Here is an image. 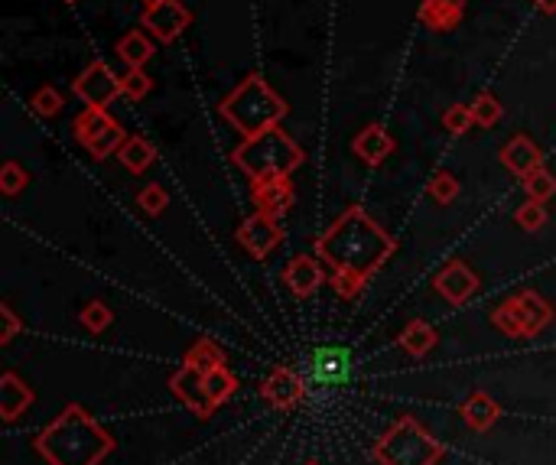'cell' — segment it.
Returning a JSON list of instances; mask_svg holds the SVG:
<instances>
[{"instance_id":"obj_42","label":"cell","mask_w":556,"mask_h":465,"mask_svg":"<svg viewBox=\"0 0 556 465\" xmlns=\"http://www.w3.org/2000/svg\"><path fill=\"white\" fill-rule=\"evenodd\" d=\"M144 7H157V4H166V0H140Z\"/></svg>"},{"instance_id":"obj_9","label":"cell","mask_w":556,"mask_h":465,"mask_svg":"<svg viewBox=\"0 0 556 465\" xmlns=\"http://www.w3.org/2000/svg\"><path fill=\"white\" fill-rule=\"evenodd\" d=\"M280 241H283V231L277 225V218H270L264 212H254L251 218H244L241 228H238V244L251 257H257V261H264V257L274 251Z\"/></svg>"},{"instance_id":"obj_39","label":"cell","mask_w":556,"mask_h":465,"mask_svg":"<svg viewBox=\"0 0 556 465\" xmlns=\"http://www.w3.org/2000/svg\"><path fill=\"white\" fill-rule=\"evenodd\" d=\"M491 322H495V329H501L504 335H511V339H521V329H517V322H514V313L508 306H498L495 313H491Z\"/></svg>"},{"instance_id":"obj_30","label":"cell","mask_w":556,"mask_h":465,"mask_svg":"<svg viewBox=\"0 0 556 465\" xmlns=\"http://www.w3.org/2000/svg\"><path fill=\"white\" fill-rule=\"evenodd\" d=\"M62 95L56 92L53 85H43V88H36V95L30 98V108L36 118H56V114H62Z\"/></svg>"},{"instance_id":"obj_22","label":"cell","mask_w":556,"mask_h":465,"mask_svg":"<svg viewBox=\"0 0 556 465\" xmlns=\"http://www.w3.org/2000/svg\"><path fill=\"white\" fill-rule=\"evenodd\" d=\"M114 53H118V59L124 62L127 69H144L147 62L153 59V43L140 30H131V33H124L118 40Z\"/></svg>"},{"instance_id":"obj_25","label":"cell","mask_w":556,"mask_h":465,"mask_svg":"<svg viewBox=\"0 0 556 465\" xmlns=\"http://www.w3.org/2000/svg\"><path fill=\"white\" fill-rule=\"evenodd\" d=\"M183 365H192V368H199L202 374H209V371H215V368L225 365V355H222V348H218L215 342L202 339V342H196V345H192L189 352H186Z\"/></svg>"},{"instance_id":"obj_37","label":"cell","mask_w":556,"mask_h":465,"mask_svg":"<svg viewBox=\"0 0 556 465\" xmlns=\"http://www.w3.org/2000/svg\"><path fill=\"white\" fill-rule=\"evenodd\" d=\"M459 196V179L446 173V170H439L433 179H430V199L439 202V205H449V202H456Z\"/></svg>"},{"instance_id":"obj_7","label":"cell","mask_w":556,"mask_h":465,"mask_svg":"<svg viewBox=\"0 0 556 465\" xmlns=\"http://www.w3.org/2000/svg\"><path fill=\"white\" fill-rule=\"evenodd\" d=\"M192 23V14L179 4V0H166V4H157V7H144V14H140V27H144L153 40L170 46L176 43L179 36L189 30Z\"/></svg>"},{"instance_id":"obj_23","label":"cell","mask_w":556,"mask_h":465,"mask_svg":"<svg viewBox=\"0 0 556 465\" xmlns=\"http://www.w3.org/2000/svg\"><path fill=\"white\" fill-rule=\"evenodd\" d=\"M111 124H114V118L105 108H85L79 118L72 121V137L79 140L82 147H88L101 131H108Z\"/></svg>"},{"instance_id":"obj_16","label":"cell","mask_w":556,"mask_h":465,"mask_svg":"<svg viewBox=\"0 0 556 465\" xmlns=\"http://www.w3.org/2000/svg\"><path fill=\"white\" fill-rule=\"evenodd\" d=\"M498 157H501V163L508 166L514 176H521V179L543 166V153H540V147L527 134H514L508 144L501 147Z\"/></svg>"},{"instance_id":"obj_10","label":"cell","mask_w":556,"mask_h":465,"mask_svg":"<svg viewBox=\"0 0 556 465\" xmlns=\"http://www.w3.org/2000/svg\"><path fill=\"white\" fill-rule=\"evenodd\" d=\"M504 306L514 313L517 329H521V339H530V335H537L547 322L553 319V306L543 300L537 290H521L504 300Z\"/></svg>"},{"instance_id":"obj_31","label":"cell","mask_w":556,"mask_h":465,"mask_svg":"<svg viewBox=\"0 0 556 465\" xmlns=\"http://www.w3.org/2000/svg\"><path fill=\"white\" fill-rule=\"evenodd\" d=\"M27 183H30V173L23 170L20 163L7 160L0 166V192H4V196H17V192L27 189Z\"/></svg>"},{"instance_id":"obj_44","label":"cell","mask_w":556,"mask_h":465,"mask_svg":"<svg viewBox=\"0 0 556 465\" xmlns=\"http://www.w3.org/2000/svg\"><path fill=\"white\" fill-rule=\"evenodd\" d=\"M309 465H319V462H309Z\"/></svg>"},{"instance_id":"obj_43","label":"cell","mask_w":556,"mask_h":465,"mask_svg":"<svg viewBox=\"0 0 556 465\" xmlns=\"http://www.w3.org/2000/svg\"><path fill=\"white\" fill-rule=\"evenodd\" d=\"M66 4H79V0H66Z\"/></svg>"},{"instance_id":"obj_34","label":"cell","mask_w":556,"mask_h":465,"mask_svg":"<svg viewBox=\"0 0 556 465\" xmlns=\"http://www.w3.org/2000/svg\"><path fill=\"white\" fill-rule=\"evenodd\" d=\"M166 205H170V196H166V189L157 186V183H150L137 192V209H144L150 218H157L166 212Z\"/></svg>"},{"instance_id":"obj_2","label":"cell","mask_w":556,"mask_h":465,"mask_svg":"<svg viewBox=\"0 0 556 465\" xmlns=\"http://www.w3.org/2000/svg\"><path fill=\"white\" fill-rule=\"evenodd\" d=\"M36 449L49 465H98L114 449V439L82 407H66L40 433Z\"/></svg>"},{"instance_id":"obj_11","label":"cell","mask_w":556,"mask_h":465,"mask_svg":"<svg viewBox=\"0 0 556 465\" xmlns=\"http://www.w3.org/2000/svg\"><path fill=\"white\" fill-rule=\"evenodd\" d=\"M251 199L257 212L270 218H280L293 209V183L290 176H270V179H254L251 183Z\"/></svg>"},{"instance_id":"obj_40","label":"cell","mask_w":556,"mask_h":465,"mask_svg":"<svg viewBox=\"0 0 556 465\" xmlns=\"http://www.w3.org/2000/svg\"><path fill=\"white\" fill-rule=\"evenodd\" d=\"M0 319H4V332H0V342L10 345V342H14V335L20 332V319L14 316V309H10L7 303L0 306Z\"/></svg>"},{"instance_id":"obj_27","label":"cell","mask_w":556,"mask_h":465,"mask_svg":"<svg viewBox=\"0 0 556 465\" xmlns=\"http://www.w3.org/2000/svg\"><path fill=\"white\" fill-rule=\"evenodd\" d=\"M124 140H127V134H124L121 121H114V124L108 127V131H101V134H98L85 150L92 153L95 160H105V157H111V153H118V150H121Z\"/></svg>"},{"instance_id":"obj_20","label":"cell","mask_w":556,"mask_h":465,"mask_svg":"<svg viewBox=\"0 0 556 465\" xmlns=\"http://www.w3.org/2000/svg\"><path fill=\"white\" fill-rule=\"evenodd\" d=\"M33 404V391L27 384H23L17 374H4L0 378V413H4L7 420H17L20 410H27Z\"/></svg>"},{"instance_id":"obj_14","label":"cell","mask_w":556,"mask_h":465,"mask_svg":"<svg viewBox=\"0 0 556 465\" xmlns=\"http://www.w3.org/2000/svg\"><path fill=\"white\" fill-rule=\"evenodd\" d=\"M261 394L270 400V404L274 407H280V410H290V407H296L303 400V394H306V384H303V378L300 374H296L293 368H274L267 374V381L261 384Z\"/></svg>"},{"instance_id":"obj_28","label":"cell","mask_w":556,"mask_h":465,"mask_svg":"<svg viewBox=\"0 0 556 465\" xmlns=\"http://www.w3.org/2000/svg\"><path fill=\"white\" fill-rule=\"evenodd\" d=\"M469 108H472L475 127H495V124L501 121V114H504L501 101H498L495 95H491V92H482V95H475Z\"/></svg>"},{"instance_id":"obj_29","label":"cell","mask_w":556,"mask_h":465,"mask_svg":"<svg viewBox=\"0 0 556 465\" xmlns=\"http://www.w3.org/2000/svg\"><path fill=\"white\" fill-rule=\"evenodd\" d=\"M524 192L527 199H537V202H547L556 196V176L547 170V166H540L530 176H524Z\"/></svg>"},{"instance_id":"obj_5","label":"cell","mask_w":556,"mask_h":465,"mask_svg":"<svg viewBox=\"0 0 556 465\" xmlns=\"http://www.w3.org/2000/svg\"><path fill=\"white\" fill-rule=\"evenodd\" d=\"M374 459L381 465H436L443 459V443H436L413 417H404L381 436Z\"/></svg>"},{"instance_id":"obj_32","label":"cell","mask_w":556,"mask_h":465,"mask_svg":"<svg viewBox=\"0 0 556 465\" xmlns=\"http://www.w3.org/2000/svg\"><path fill=\"white\" fill-rule=\"evenodd\" d=\"M443 127L452 134V137H462L469 134L475 127V118H472V108L469 105H449L443 111Z\"/></svg>"},{"instance_id":"obj_41","label":"cell","mask_w":556,"mask_h":465,"mask_svg":"<svg viewBox=\"0 0 556 465\" xmlns=\"http://www.w3.org/2000/svg\"><path fill=\"white\" fill-rule=\"evenodd\" d=\"M530 4H534L540 14H547V17H553L556 14V0H530Z\"/></svg>"},{"instance_id":"obj_3","label":"cell","mask_w":556,"mask_h":465,"mask_svg":"<svg viewBox=\"0 0 556 465\" xmlns=\"http://www.w3.org/2000/svg\"><path fill=\"white\" fill-rule=\"evenodd\" d=\"M287 111L290 105L261 79V75H248V79H244L231 95H225L222 105H218V114L244 137H254L261 131H270V127H277L287 118Z\"/></svg>"},{"instance_id":"obj_1","label":"cell","mask_w":556,"mask_h":465,"mask_svg":"<svg viewBox=\"0 0 556 465\" xmlns=\"http://www.w3.org/2000/svg\"><path fill=\"white\" fill-rule=\"evenodd\" d=\"M394 251L397 238L387 235L361 205L345 209L316 241V257L322 264H329L332 270H352L368 280L391 261Z\"/></svg>"},{"instance_id":"obj_21","label":"cell","mask_w":556,"mask_h":465,"mask_svg":"<svg viewBox=\"0 0 556 465\" xmlns=\"http://www.w3.org/2000/svg\"><path fill=\"white\" fill-rule=\"evenodd\" d=\"M498 417H501V407H498L488 394H482V391H475V394L462 404V420L469 423L472 430H478V433H485L488 426H495Z\"/></svg>"},{"instance_id":"obj_6","label":"cell","mask_w":556,"mask_h":465,"mask_svg":"<svg viewBox=\"0 0 556 465\" xmlns=\"http://www.w3.org/2000/svg\"><path fill=\"white\" fill-rule=\"evenodd\" d=\"M72 92L85 108H105L114 105V98L124 95L121 75H114L105 59H95L79 72V79H72Z\"/></svg>"},{"instance_id":"obj_12","label":"cell","mask_w":556,"mask_h":465,"mask_svg":"<svg viewBox=\"0 0 556 465\" xmlns=\"http://www.w3.org/2000/svg\"><path fill=\"white\" fill-rule=\"evenodd\" d=\"M170 387H173V394L183 400V404L196 413V417H209V413L215 410L212 404V397L209 391H205V374L199 368H192V365H183L179 368L173 378H170Z\"/></svg>"},{"instance_id":"obj_13","label":"cell","mask_w":556,"mask_h":465,"mask_svg":"<svg viewBox=\"0 0 556 465\" xmlns=\"http://www.w3.org/2000/svg\"><path fill=\"white\" fill-rule=\"evenodd\" d=\"M433 287H436V293L443 296L446 303L462 306V303H469L472 293L478 290V277H475L472 270L465 267L462 261H452V264H446V267L436 274Z\"/></svg>"},{"instance_id":"obj_8","label":"cell","mask_w":556,"mask_h":465,"mask_svg":"<svg viewBox=\"0 0 556 465\" xmlns=\"http://www.w3.org/2000/svg\"><path fill=\"white\" fill-rule=\"evenodd\" d=\"M309 381L322 384V387H339L348 381V374H352V355H348V348L339 345H326V348H316L313 355H309Z\"/></svg>"},{"instance_id":"obj_38","label":"cell","mask_w":556,"mask_h":465,"mask_svg":"<svg viewBox=\"0 0 556 465\" xmlns=\"http://www.w3.org/2000/svg\"><path fill=\"white\" fill-rule=\"evenodd\" d=\"M79 319H82V326L88 329V332H105L111 322H114V313L111 309L101 303V300H92L88 303L82 313H79Z\"/></svg>"},{"instance_id":"obj_18","label":"cell","mask_w":556,"mask_h":465,"mask_svg":"<svg viewBox=\"0 0 556 465\" xmlns=\"http://www.w3.org/2000/svg\"><path fill=\"white\" fill-rule=\"evenodd\" d=\"M465 17V0H423L420 23L433 33H452Z\"/></svg>"},{"instance_id":"obj_15","label":"cell","mask_w":556,"mask_h":465,"mask_svg":"<svg viewBox=\"0 0 556 465\" xmlns=\"http://www.w3.org/2000/svg\"><path fill=\"white\" fill-rule=\"evenodd\" d=\"M322 280H326V274H322V267H319V257H309V254H296L287 264V270H283V283H287V290L293 296H300V300L313 296L322 287Z\"/></svg>"},{"instance_id":"obj_26","label":"cell","mask_w":556,"mask_h":465,"mask_svg":"<svg viewBox=\"0 0 556 465\" xmlns=\"http://www.w3.org/2000/svg\"><path fill=\"white\" fill-rule=\"evenodd\" d=\"M205 391H209L212 404L218 407V404H225V400L235 397V391H238V381H235V374H231V371L222 365V368H215V371L205 374Z\"/></svg>"},{"instance_id":"obj_17","label":"cell","mask_w":556,"mask_h":465,"mask_svg":"<svg viewBox=\"0 0 556 465\" xmlns=\"http://www.w3.org/2000/svg\"><path fill=\"white\" fill-rule=\"evenodd\" d=\"M394 137L384 131L381 124H368V127H361V131L355 134L352 140V150H355V157L361 163H368V166H381L387 157L394 153Z\"/></svg>"},{"instance_id":"obj_19","label":"cell","mask_w":556,"mask_h":465,"mask_svg":"<svg viewBox=\"0 0 556 465\" xmlns=\"http://www.w3.org/2000/svg\"><path fill=\"white\" fill-rule=\"evenodd\" d=\"M397 342H400V348H404L407 355L423 358V355H430L433 348H436L439 335H436V329L426 319H410L407 326H404V332H400Z\"/></svg>"},{"instance_id":"obj_4","label":"cell","mask_w":556,"mask_h":465,"mask_svg":"<svg viewBox=\"0 0 556 465\" xmlns=\"http://www.w3.org/2000/svg\"><path fill=\"white\" fill-rule=\"evenodd\" d=\"M231 160L241 173L251 179H270V176H290L296 166L303 163V147L283 131V127H270L254 137H244V144L235 147Z\"/></svg>"},{"instance_id":"obj_35","label":"cell","mask_w":556,"mask_h":465,"mask_svg":"<svg viewBox=\"0 0 556 465\" xmlns=\"http://www.w3.org/2000/svg\"><path fill=\"white\" fill-rule=\"evenodd\" d=\"M121 88H124V98H131V101H144L150 95V88H153V79L144 72V69H127L121 75Z\"/></svg>"},{"instance_id":"obj_33","label":"cell","mask_w":556,"mask_h":465,"mask_svg":"<svg viewBox=\"0 0 556 465\" xmlns=\"http://www.w3.org/2000/svg\"><path fill=\"white\" fill-rule=\"evenodd\" d=\"M332 290L342 296V300H355V296L368 287V277L352 274V270H332Z\"/></svg>"},{"instance_id":"obj_36","label":"cell","mask_w":556,"mask_h":465,"mask_svg":"<svg viewBox=\"0 0 556 465\" xmlns=\"http://www.w3.org/2000/svg\"><path fill=\"white\" fill-rule=\"evenodd\" d=\"M547 202H537V199H527L521 209L514 212V222L521 225L524 231H540L547 225V209H543Z\"/></svg>"},{"instance_id":"obj_24","label":"cell","mask_w":556,"mask_h":465,"mask_svg":"<svg viewBox=\"0 0 556 465\" xmlns=\"http://www.w3.org/2000/svg\"><path fill=\"white\" fill-rule=\"evenodd\" d=\"M118 160H121L124 170H131L137 176V173L150 170V163L157 160V150H153L150 140H144V137H127L121 144V150H118Z\"/></svg>"}]
</instances>
